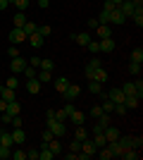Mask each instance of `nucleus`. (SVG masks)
Instances as JSON below:
<instances>
[{
	"label": "nucleus",
	"mask_w": 143,
	"mask_h": 160,
	"mask_svg": "<svg viewBox=\"0 0 143 160\" xmlns=\"http://www.w3.org/2000/svg\"><path fill=\"white\" fill-rule=\"evenodd\" d=\"M5 108H7V100L0 98V112H5Z\"/></svg>",
	"instance_id": "obj_59"
},
{
	"label": "nucleus",
	"mask_w": 143,
	"mask_h": 160,
	"mask_svg": "<svg viewBox=\"0 0 143 160\" xmlns=\"http://www.w3.org/2000/svg\"><path fill=\"white\" fill-rule=\"evenodd\" d=\"M79 93H81V86L69 84V86L62 91V98H64V100H76V98H79Z\"/></svg>",
	"instance_id": "obj_6"
},
{
	"label": "nucleus",
	"mask_w": 143,
	"mask_h": 160,
	"mask_svg": "<svg viewBox=\"0 0 143 160\" xmlns=\"http://www.w3.org/2000/svg\"><path fill=\"white\" fill-rule=\"evenodd\" d=\"M107 96L112 103H124V93H122V88H112V91H107Z\"/></svg>",
	"instance_id": "obj_19"
},
{
	"label": "nucleus",
	"mask_w": 143,
	"mask_h": 160,
	"mask_svg": "<svg viewBox=\"0 0 143 160\" xmlns=\"http://www.w3.org/2000/svg\"><path fill=\"white\" fill-rule=\"evenodd\" d=\"M10 155H12V151H10V148H7V146H0V160H7Z\"/></svg>",
	"instance_id": "obj_47"
},
{
	"label": "nucleus",
	"mask_w": 143,
	"mask_h": 160,
	"mask_svg": "<svg viewBox=\"0 0 143 160\" xmlns=\"http://www.w3.org/2000/svg\"><path fill=\"white\" fill-rule=\"evenodd\" d=\"M129 74L131 77H141V65H138V62H131L129 65Z\"/></svg>",
	"instance_id": "obj_41"
},
{
	"label": "nucleus",
	"mask_w": 143,
	"mask_h": 160,
	"mask_svg": "<svg viewBox=\"0 0 143 160\" xmlns=\"http://www.w3.org/2000/svg\"><path fill=\"white\" fill-rule=\"evenodd\" d=\"M131 62H143V48H134V53H131Z\"/></svg>",
	"instance_id": "obj_34"
},
{
	"label": "nucleus",
	"mask_w": 143,
	"mask_h": 160,
	"mask_svg": "<svg viewBox=\"0 0 143 160\" xmlns=\"http://www.w3.org/2000/svg\"><path fill=\"white\" fill-rule=\"evenodd\" d=\"M41 88H43V84L36 79V77L26 79V91H29V93H34V96H36V93H41Z\"/></svg>",
	"instance_id": "obj_8"
},
{
	"label": "nucleus",
	"mask_w": 143,
	"mask_h": 160,
	"mask_svg": "<svg viewBox=\"0 0 143 160\" xmlns=\"http://www.w3.org/2000/svg\"><path fill=\"white\" fill-rule=\"evenodd\" d=\"M5 112L7 115H21V105H19V100H10L5 108Z\"/></svg>",
	"instance_id": "obj_21"
},
{
	"label": "nucleus",
	"mask_w": 143,
	"mask_h": 160,
	"mask_svg": "<svg viewBox=\"0 0 143 160\" xmlns=\"http://www.w3.org/2000/svg\"><path fill=\"white\" fill-rule=\"evenodd\" d=\"M26 38L29 36L24 33V29H12V31H10V43H12V46H19V43H24Z\"/></svg>",
	"instance_id": "obj_7"
},
{
	"label": "nucleus",
	"mask_w": 143,
	"mask_h": 160,
	"mask_svg": "<svg viewBox=\"0 0 143 160\" xmlns=\"http://www.w3.org/2000/svg\"><path fill=\"white\" fill-rule=\"evenodd\" d=\"M119 10H122V14L124 17H131V14H134V10H136V7H134V2H126V0H124V2H119Z\"/></svg>",
	"instance_id": "obj_22"
},
{
	"label": "nucleus",
	"mask_w": 143,
	"mask_h": 160,
	"mask_svg": "<svg viewBox=\"0 0 143 160\" xmlns=\"http://www.w3.org/2000/svg\"><path fill=\"white\" fill-rule=\"evenodd\" d=\"M100 58H91L88 60V65H86V69H83V74H86V77H91V72H95V69H100Z\"/></svg>",
	"instance_id": "obj_16"
},
{
	"label": "nucleus",
	"mask_w": 143,
	"mask_h": 160,
	"mask_svg": "<svg viewBox=\"0 0 143 160\" xmlns=\"http://www.w3.org/2000/svg\"><path fill=\"white\" fill-rule=\"evenodd\" d=\"M2 86H7V88H14V91H17V86H19V79H17V77H7Z\"/></svg>",
	"instance_id": "obj_38"
},
{
	"label": "nucleus",
	"mask_w": 143,
	"mask_h": 160,
	"mask_svg": "<svg viewBox=\"0 0 143 160\" xmlns=\"http://www.w3.org/2000/svg\"><path fill=\"white\" fill-rule=\"evenodd\" d=\"M98 27V19H88V29H95Z\"/></svg>",
	"instance_id": "obj_58"
},
{
	"label": "nucleus",
	"mask_w": 143,
	"mask_h": 160,
	"mask_svg": "<svg viewBox=\"0 0 143 160\" xmlns=\"http://www.w3.org/2000/svg\"><path fill=\"white\" fill-rule=\"evenodd\" d=\"M95 151H98V148H95V143H93L91 139L81 141V151L76 153V160H88V158H93Z\"/></svg>",
	"instance_id": "obj_1"
},
{
	"label": "nucleus",
	"mask_w": 143,
	"mask_h": 160,
	"mask_svg": "<svg viewBox=\"0 0 143 160\" xmlns=\"http://www.w3.org/2000/svg\"><path fill=\"white\" fill-rule=\"evenodd\" d=\"M36 31L41 33L43 38H48V36H50V33H53V27H50V24H41V27L36 29Z\"/></svg>",
	"instance_id": "obj_36"
},
{
	"label": "nucleus",
	"mask_w": 143,
	"mask_h": 160,
	"mask_svg": "<svg viewBox=\"0 0 143 160\" xmlns=\"http://www.w3.org/2000/svg\"><path fill=\"white\" fill-rule=\"evenodd\" d=\"M0 120H2V124H10V120H12V115H7V112H0Z\"/></svg>",
	"instance_id": "obj_54"
},
{
	"label": "nucleus",
	"mask_w": 143,
	"mask_h": 160,
	"mask_svg": "<svg viewBox=\"0 0 143 160\" xmlns=\"http://www.w3.org/2000/svg\"><path fill=\"white\" fill-rule=\"evenodd\" d=\"M26 41H29V43H31V48H41V46H43V41H45V38H43L41 33L36 31V33H31V36H29Z\"/></svg>",
	"instance_id": "obj_24"
},
{
	"label": "nucleus",
	"mask_w": 143,
	"mask_h": 160,
	"mask_svg": "<svg viewBox=\"0 0 143 160\" xmlns=\"http://www.w3.org/2000/svg\"><path fill=\"white\" fill-rule=\"evenodd\" d=\"M91 117H93V120H98V117H100V115H102V108L100 105H93V108H91Z\"/></svg>",
	"instance_id": "obj_44"
},
{
	"label": "nucleus",
	"mask_w": 143,
	"mask_h": 160,
	"mask_svg": "<svg viewBox=\"0 0 143 160\" xmlns=\"http://www.w3.org/2000/svg\"><path fill=\"white\" fill-rule=\"evenodd\" d=\"M48 129H50V132H53V136H57V139H62V136L67 134L64 122H60V120H48Z\"/></svg>",
	"instance_id": "obj_3"
},
{
	"label": "nucleus",
	"mask_w": 143,
	"mask_h": 160,
	"mask_svg": "<svg viewBox=\"0 0 143 160\" xmlns=\"http://www.w3.org/2000/svg\"><path fill=\"white\" fill-rule=\"evenodd\" d=\"M86 50H88L91 55H98L100 53V43H98V41H91L88 46H86Z\"/></svg>",
	"instance_id": "obj_39"
},
{
	"label": "nucleus",
	"mask_w": 143,
	"mask_h": 160,
	"mask_svg": "<svg viewBox=\"0 0 143 160\" xmlns=\"http://www.w3.org/2000/svg\"><path fill=\"white\" fill-rule=\"evenodd\" d=\"M112 2H115V5H119V2H124V0H112Z\"/></svg>",
	"instance_id": "obj_61"
},
{
	"label": "nucleus",
	"mask_w": 143,
	"mask_h": 160,
	"mask_svg": "<svg viewBox=\"0 0 143 160\" xmlns=\"http://www.w3.org/2000/svg\"><path fill=\"white\" fill-rule=\"evenodd\" d=\"M95 36H98V38H110V36H112L110 24H98V27H95Z\"/></svg>",
	"instance_id": "obj_13"
},
{
	"label": "nucleus",
	"mask_w": 143,
	"mask_h": 160,
	"mask_svg": "<svg viewBox=\"0 0 143 160\" xmlns=\"http://www.w3.org/2000/svg\"><path fill=\"white\" fill-rule=\"evenodd\" d=\"M141 146H143V136L138 134V136H131V148H138L141 151Z\"/></svg>",
	"instance_id": "obj_42"
},
{
	"label": "nucleus",
	"mask_w": 143,
	"mask_h": 160,
	"mask_svg": "<svg viewBox=\"0 0 143 160\" xmlns=\"http://www.w3.org/2000/svg\"><path fill=\"white\" fill-rule=\"evenodd\" d=\"M124 22H126V17L122 14V10H119V7H115V10L107 14V24H112V27H122Z\"/></svg>",
	"instance_id": "obj_4"
},
{
	"label": "nucleus",
	"mask_w": 143,
	"mask_h": 160,
	"mask_svg": "<svg viewBox=\"0 0 143 160\" xmlns=\"http://www.w3.org/2000/svg\"><path fill=\"white\" fill-rule=\"evenodd\" d=\"M55 158V153L48 148V143H43V148L38 151V160H53Z\"/></svg>",
	"instance_id": "obj_25"
},
{
	"label": "nucleus",
	"mask_w": 143,
	"mask_h": 160,
	"mask_svg": "<svg viewBox=\"0 0 143 160\" xmlns=\"http://www.w3.org/2000/svg\"><path fill=\"white\" fill-rule=\"evenodd\" d=\"M88 91H91L93 96H100V93H102V84H100V81H93V79H91V84H88Z\"/></svg>",
	"instance_id": "obj_30"
},
{
	"label": "nucleus",
	"mask_w": 143,
	"mask_h": 160,
	"mask_svg": "<svg viewBox=\"0 0 143 160\" xmlns=\"http://www.w3.org/2000/svg\"><path fill=\"white\" fill-rule=\"evenodd\" d=\"M0 146H7V148H12V146H14V141H12V134H7V132H0Z\"/></svg>",
	"instance_id": "obj_27"
},
{
	"label": "nucleus",
	"mask_w": 143,
	"mask_h": 160,
	"mask_svg": "<svg viewBox=\"0 0 143 160\" xmlns=\"http://www.w3.org/2000/svg\"><path fill=\"white\" fill-rule=\"evenodd\" d=\"M45 120H55V110H45Z\"/></svg>",
	"instance_id": "obj_57"
},
{
	"label": "nucleus",
	"mask_w": 143,
	"mask_h": 160,
	"mask_svg": "<svg viewBox=\"0 0 143 160\" xmlns=\"http://www.w3.org/2000/svg\"><path fill=\"white\" fill-rule=\"evenodd\" d=\"M95 124H98V127H100V129L110 127V112H102L100 117H98V120H95Z\"/></svg>",
	"instance_id": "obj_31"
},
{
	"label": "nucleus",
	"mask_w": 143,
	"mask_h": 160,
	"mask_svg": "<svg viewBox=\"0 0 143 160\" xmlns=\"http://www.w3.org/2000/svg\"><path fill=\"white\" fill-rule=\"evenodd\" d=\"M88 79H93V81H100V84H105V81L110 79V77H107V72H105V69L100 67V69H95V72H91V77H88Z\"/></svg>",
	"instance_id": "obj_18"
},
{
	"label": "nucleus",
	"mask_w": 143,
	"mask_h": 160,
	"mask_svg": "<svg viewBox=\"0 0 143 160\" xmlns=\"http://www.w3.org/2000/svg\"><path fill=\"white\" fill-rule=\"evenodd\" d=\"M69 120H72V124H74V127H79V124H83V122H86V115H83L81 110H74V112L69 115Z\"/></svg>",
	"instance_id": "obj_20"
},
{
	"label": "nucleus",
	"mask_w": 143,
	"mask_h": 160,
	"mask_svg": "<svg viewBox=\"0 0 143 160\" xmlns=\"http://www.w3.org/2000/svg\"><path fill=\"white\" fill-rule=\"evenodd\" d=\"M12 22H14V29H21L24 24H26V17H24V12H17L12 17Z\"/></svg>",
	"instance_id": "obj_29"
},
{
	"label": "nucleus",
	"mask_w": 143,
	"mask_h": 160,
	"mask_svg": "<svg viewBox=\"0 0 143 160\" xmlns=\"http://www.w3.org/2000/svg\"><path fill=\"white\" fill-rule=\"evenodd\" d=\"M12 141H14V146H24V141H26V134H24V129L17 127L12 132Z\"/></svg>",
	"instance_id": "obj_12"
},
{
	"label": "nucleus",
	"mask_w": 143,
	"mask_h": 160,
	"mask_svg": "<svg viewBox=\"0 0 143 160\" xmlns=\"http://www.w3.org/2000/svg\"><path fill=\"white\" fill-rule=\"evenodd\" d=\"M138 103H141V98H138V96H124V105H126V110L138 108Z\"/></svg>",
	"instance_id": "obj_23"
},
{
	"label": "nucleus",
	"mask_w": 143,
	"mask_h": 160,
	"mask_svg": "<svg viewBox=\"0 0 143 160\" xmlns=\"http://www.w3.org/2000/svg\"><path fill=\"white\" fill-rule=\"evenodd\" d=\"M74 139H76V141H86V139H88V132H86V127H83V124H79V127H76Z\"/></svg>",
	"instance_id": "obj_28"
},
{
	"label": "nucleus",
	"mask_w": 143,
	"mask_h": 160,
	"mask_svg": "<svg viewBox=\"0 0 143 160\" xmlns=\"http://www.w3.org/2000/svg\"><path fill=\"white\" fill-rule=\"evenodd\" d=\"M102 134H105V139H107V143H110V141H117V139H119V134H122V132H119L117 127H112V124H110V127L102 129Z\"/></svg>",
	"instance_id": "obj_10"
},
{
	"label": "nucleus",
	"mask_w": 143,
	"mask_h": 160,
	"mask_svg": "<svg viewBox=\"0 0 143 160\" xmlns=\"http://www.w3.org/2000/svg\"><path fill=\"white\" fill-rule=\"evenodd\" d=\"M53 86H55L57 93H62V91L69 86V79H67V77H55V79H53Z\"/></svg>",
	"instance_id": "obj_14"
},
{
	"label": "nucleus",
	"mask_w": 143,
	"mask_h": 160,
	"mask_svg": "<svg viewBox=\"0 0 143 160\" xmlns=\"http://www.w3.org/2000/svg\"><path fill=\"white\" fill-rule=\"evenodd\" d=\"M122 93L124 96H136V88H134V81H126L122 86Z\"/></svg>",
	"instance_id": "obj_33"
},
{
	"label": "nucleus",
	"mask_w": 143,
	"mask_h": 160,
	"mask_svg": "<svg viewBox=\"0 0 143 160\" xmlns=\"http://www.w3.org/2000/svg\"><path fill=\"white\" fill-rule=\"evenodd\" d=\"M29 65L38 69V67H41V58H29Z\"/></svg>",
	"instance_id": "obj_53"
},
{
	"label": "nucleus",
	"mask_w": 143,
	"mask_h": 160,
	"mask_svg": "<svg viewBox=\"0 0 143 160\" xmlns=\"http://www.w3.org/2000/svg\"><path fill=\"white\" fill-rule=\"evenodd\" d=\"M26 65H29V60H26V58H21V55H17V58H12V62H10V69H12L14 74H21Z\"/></svg>",
	"instance_id": "obj_5"
},
{
	"label": "nucleus",
	"mask_w": 143,
	"mask_h": 160,
	"mask_svg": "<svg viewBox=\"0 0 143 160\" xmlns=\"http://www.w3.org/2000/svg\"><path fill=\"white\" fill-rule=\"evenodd\" d=\"M69 151H74V153H79V151H81V141H72V143H69Z\"/></svg>",
	"instance_id": "obj_51"
},
{
	"label": "nucleus",
	"mask_w": 143,
	"mask_h": 160,
	"mask_svg": "<svg viewBox=\"0 0 143 160\" xmlns=\"http://www.w3.org/2000/svg\"><path fill=\"white\" fill-rule=\"evenodd\" d=\"M26 158L29 160H38V151H26Z\"/></svg>",
	"instance_id": "obj_55"
},
{
	"label": "nucleus",
	"mask_w": 143,
	"mask_h": 160,
	"mask_svg": "<svg viewBox=\"0 0 143 160\" xmlns=\"http://www.w3.org/2000/svg\"><path fill=\"white\" fill-rule=\"evenodd\" d=\"M115 2H112V0H105V2H102V12H112V10H115Z\"/></svg>",
	"instance_id": "obj_48"
},
{
	"label": "nucleus",
	"mask_w": 143,
	"mask_h": 160,
	"mask_svg": "<svg viewBox=\"0 0 143 160\" xmlns=\"http://www.w3.org/2000/svg\"><path fill=\"white\" fill-rule=\"evenodd\" d=\"M36 79L41 81V84H50L55 77H53V72H48V69H38V72H36Z\"/></svg>",
	"instance_id": "obj_17"
},
{
	"label": "nucleus",
	"mask_w": 143,
	"mask_h": 160,
	"mask_svg": "<svg viewBox=\"0 0 143 160\" xmlns=\"http://www.w3.org/2000/svg\"><path fill=\"white\" fill-rule=\"evenodd\" d=\"M134 88H136V96L141 98V96H143V81H141V79H138V81H134Z\"/></svg>",
	"instance_id": "obj_50"
},
{
	"label": "nucleus",
	"mask_w": 143,
	"mask_h": 160,
	"mask_svg": "<svg viewBox=\"0 0 143 160\" xmlns=\"http://www.w3.org/2000/svg\"><path fill=\"white\" fill-rule=\"evenodd\" d=\"M10 158H14V160H26V151H24V148H17Z\"/></svg>",
	"instance_id": "obj_43"
},
{
	"label": "nucleus",
	"mask_w": 143,
	"mask_h": 160,
	"mask_svg": "<svg viewBox=\"0 0 143 160\" xmlns=\"http://www.w3.org/2000/svg\"><path fill=\"white\" fill-rule=\"evenodd\" d=\"M0 98L7 100V103H10V100H17V91H14V88H7V86H0Z\"/></svg>",
	"instance_id": "obj_15"
},
{
	"label": "nucleus",
	"mask_w": 143,
	"mask_h": 160,
	"mask_svg": "<svg viewBox=\"0 0 143 160\" xmlns=\"http://www.w3.org/2000/svg\"><path fill=\"white\" fill-rule=\"evenodd\" d=\"M21 29H24V33H26V36H31V33H36V29H38V24H34V22H29V19H26V24H24V27H21Z\"/></svg>",
	"instance_id": "obj_37"
},
{
	"label": "nucleus",
	"mask_w": 143,
	"mask_h": 160,
	"mask_svg": "<svg viewBox=\"0 0 143 160\" xmlns=\"http://www.w3.org/2000/svg\"><path fill=\"white\" fill-rule=\"evenodd\" d=\"M38 69H48V72H53L55 69V62L50 60V58H41V67Z\"/></svg>",
	"instance_id": "obj_32"
},
{
	"label": "nucleus",
	"mask_w": 143,
	"mask_h": 160,
	"mask_svg": "<svg viewBox=\"0 0 143 160\" xmlns=\"http://www.w3.org/2000/svg\"><path fill=\"white\" fill-rule=\"evenodd\" d=\"M12 2L17 5V10H19V12H24V10L29 7V0H12Z\"/></svg>",
	"instance_id": "obj_46"
},
{
	"label": "nucleus",
	"mask_w": 143,
	"mask_h": 160,
	"mask_svg": "<svg viewBox=\"0 0 143 160\" xmlns=\"http://www.w3.org/2000/svg\"><path fill=\"white\" fill-rule=\"evenodd\" d=\"M41 139H43V143H48V141H50V139H53V132H50V129H43V134H41Z\"/></svg>",
	"instance_id": "obj_49"
},
{
	"label": "nucleus",
	"mask_w": 143,
	"mask_h": 160,
	"mask_svg": "<svg viewBox=\"0 0 143 160\" xmlns=\"http://www.w3.org/2000/svg\"><path fill=\"white\" fill-rule=\"evenodd\" d=\"M76 110V105H74V100H67L64 105L60 108V110H55V120H60V122H64V120H69V115Z\"/></svg>",
	"instance_id": "obj_2"
},
{
	"label": "nucleus",
	"mask_w": 143,
	"mask_h": 160,
	"mask_svg": "<svg viewBox=\"0 0 143 160\" xmlns=\"http://www.w3.org/2000/svg\"><path fill=\"white\" fill-rule=\"evenodd\" d=\"M131 19L136 22V27L141 29V27H143V10H134V14H131Z\"/></svg>",
	"instance_id": "obj_35"
},
{
	"label": "nucleus",
	"mask_w": 143,
	"mask_h": 160,
	"mask_svg": "<svg viewBox=\"0 0 143 160\" xmlns=\"http://www.w3.org/2000/svg\"><path fill=\"white\" fill-rule=\"evenodd\" d=\"M115 115H126V105L124 103H115V110H112Z\"/></svg>",
	"instance_id": "obj_45"
},
{
	"label": "nucleus",
	"mask_w": 143,
	"mask_h": 160,
	"mask_svg": "<svg viewBox=\"0 0 143 160\" xmlns=\"http://www.w3.org/2000/svg\"><path fill=\"white\" fill-rule=\"evenodd\" d=\"M36 72H38V69H36V67L26 65V67H24V72H21V74H24V79H31V77H36Z\"/></svg>",
	"instance_id": "obj_40"
},
{
	"label": "nucleus",
	"mask_w": 143,
	"mask_h": 160,
	"mask_svg": "<svg viewBox=\"0 0 143 160\" xmlns=\"http://www.w3.org/2000/svg\"><path fill=\"white\" fill-rule=\"evenodd\" d=\"M72 38H74L79 46H83V48H86L91 41H93V38H91V33H86V31H81V33H72Z\"/></svg>",
	"instance_id": "obj_11"
},
{
	"label": "nucleus",
	"mask_w": 143,
	"mask_h": 160,
	"mask_svg": "<svg viewBox=\"0 0 143 160\" xmlns=\"http://www.w3.org/2000/svg\"><path fill=\"white\" fill-rule=\"evenodd\" d=\"M117 146H119V151H126V148H131V136H122L119 134V139H117Z\"/></svg>",
	"instance_id": "obj_26"
},
{
	"label": "nucleus",
	"mask_w": 143,
	"mask_h": 160,
	"mask_svg": "<svg viewBox=\"0 0 143 160\" xmlns=\"http://www.w3.org/2000/svg\"><path fill=\"white\" fill-rule=\"evenodd\" d=\"M98 43H100V53H112V50H115V46H117L112 36H110V38H100Z\"/></svg>",
	"instance_id": "obj_9"
},
{
	"label": "nucleus",
	"mask_w": 143,
	"mask_h": 160,
	"mask_svg": "<svg viewBox=\"0 0 143 160\" xmlns=\"http://www.w3.org/2000/svg\"><path fill=\"white\" fill-rule=\"evenodd\" d=\"M0 86H2V79H0Z\"/></svg>",
	"instance_id": "obj_62"
},
{
	"label": "nucleus",
	"mask_w": 143,
	"mask_h": 160,
	"mask_svg": "<svg viewBox=\"0 0 143 160\" xmlns=\"http://www.w3.org/2000/svg\"><path fill=\"white\" fill-rule=\"evenodd\" d=\"M7 55H10V58H17V55H21V53H19V48H17V46H10V48H7Z\"/></svg>",
	"instance_id": "obj_52"
},
{
	"label": "nucleus",
	"mask_w": 143,
	"mask_h": 160,
	"mask_svg": "<svg viewBox=\"0 0 143 160\" xmlns=\"http://www.w3.org/2000/svg\"><path fill=\"white\" fill-rule=\"evenodd\" d=\"M36 2H38V7H41V10H45V7L50 5V0H36Z\"/></svg>",
	"instance_id": "obj_56"
},
{
	"label": "nucleus",
	"mask_w": 143,
	"mask_h": 160,
	"mask_svg": "<svg viewBox=\"0 0 143 160\" xmlns=\"http://www.w3.org/2000/svg\"><path fill=\"white\" fill-rule=\"evenodd\" d=\"M7 5H10V0H0V10H7Z\"/></svg>",
	"instance_id": "obj_60"
}]
</instances>
